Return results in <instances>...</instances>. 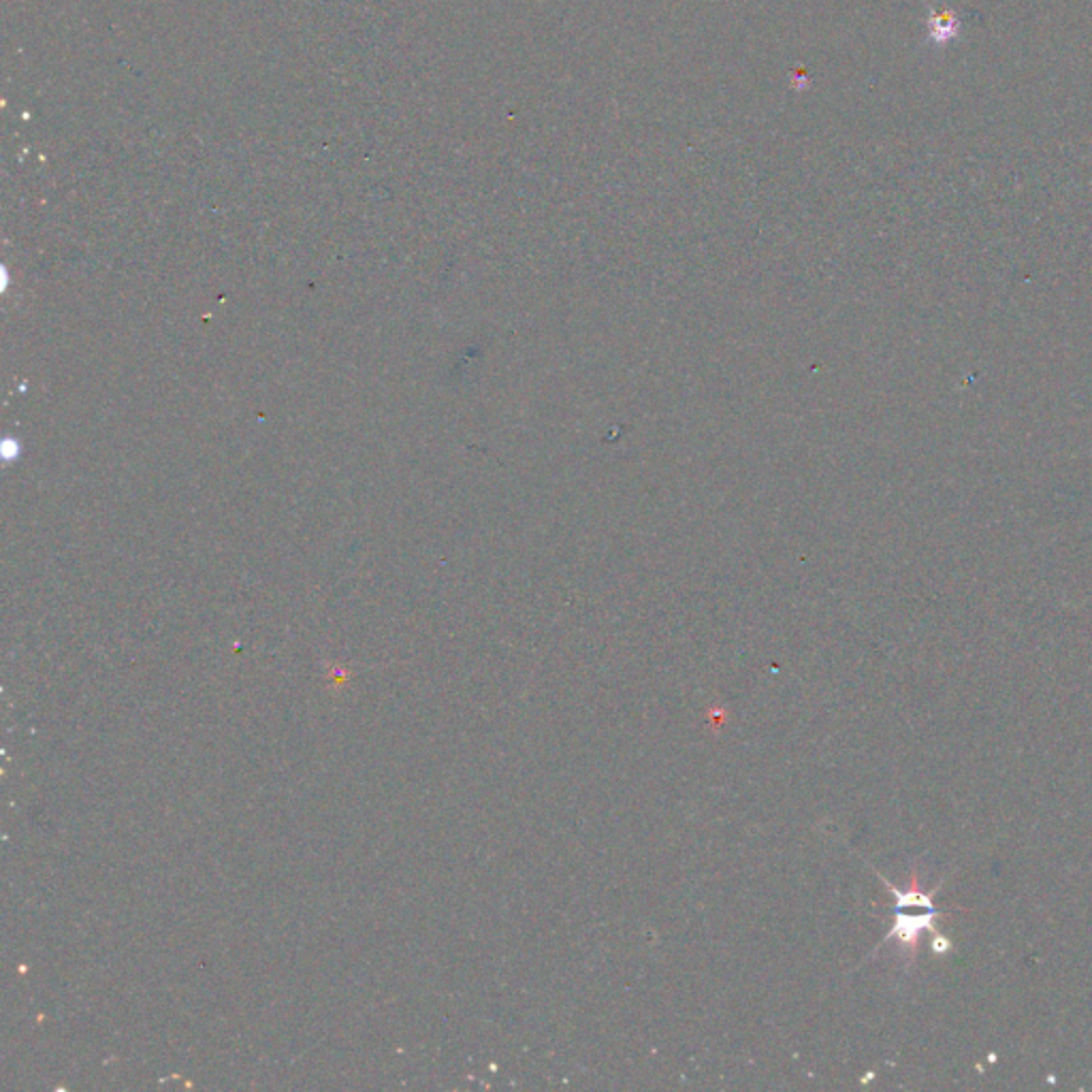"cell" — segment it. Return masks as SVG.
<instances>
[{"label": "cell", "instance_id": "1", "mask_svg": "<svg viewBox=\"0 0 1092 1092\" xmlns=\"http://www.w3.org/2000/svg\"><path fill=\"white\" fill-rule=\"evenodd\" d=\"M882 880H884V877H882ZM884 884L887 885V890H890L896 898L894 928L885 934V941H890V939L896 937L903 948H907L909 952H916L918 934L922 930H934V918L941 916V911H937V907H934L932 903L916 909L920 903H924V900L932 898V894L922 892V887H918L916 877H914V884H911V887H905V890H900V887L887 884V880H884Z\"/></svg>", "mask_w": 1092, "mask_h": 1092}]
</instances>
